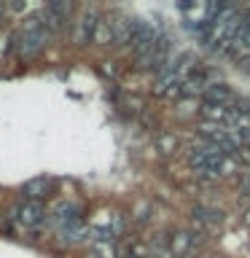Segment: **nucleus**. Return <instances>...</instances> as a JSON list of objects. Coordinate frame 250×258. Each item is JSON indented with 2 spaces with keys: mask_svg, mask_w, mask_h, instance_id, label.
<instances>
[{
  "mask_svg": "<svg viewBox=\"0 0 250 258\" xmlns=\"http://www.w3.org/2000/svg\"><path fill=\"white\" fill-rule=\"evenodd\" d=\"M48 40H51V35L40 27V22H38V16H35V19H27V24H24L16 48H19L22 56H35V54H40L48 46Z\"/></svg>",
  "mask_w": 250,
  "mask_h": 258,
  "instance_id": "1",
  "label": "nucleus"
},
{
  "mask_svg": "<svg viewBox=\"0 0 250 258\" xmlns=\"http://www.w3.org/2000/svg\"><path fill=\"white\" fill-rule=\"evenodd\" d=\"M156 40H159V30L153 27L151 22H145V19H135V22H132V40H129V43L135 46L137 56L148 51V48L156 43Z\"/></svg>",
  "mask_w": 250,
  "mask_h": 258,
  "instance_id": "2",
  "label": "nucleus"
},
{
  "mask_svg": "<svg viewBox=\"0 0 250 258\" xmlns=\"http://www.w3.org/2000/svg\"><path fill=\"white\" fill-rule=\"evenodd\" d=\"M97 24H100V16H97V11H86V14L76 22V30H73V40H76L78 46H86L89 40H94Z\"/></svg>",
  "mask_w": 250,
  "mask_h": 258,
  "instance_id": "3",
  "label": "nucleus"
},
{
  "mask_svg": "<svg viewBox=\"0 0 250 258\" xmlns=\"http://www.w3.org/2000/svg\"><path fill=\"white\" fill-rule=\"evenodd\" d=\"M43 215L46 210L40 202H24V205L16 207V221H19L24 229H35V226L43 223Z\"/></svg>",
  "mask_w": 250,
  "mask_h": 258,
  "instance_id": "4",
  "label": "nucleus"
},
{
  "mask_svg": "<svg viewBox=\"0 0 250 258\" xmlns=\"http://www.w3.org/2000/svg\"><path fill=\"white\" fill-rule=\"evenodd\" d=\"M48 188H51V180H48L46 175H40V177H32V180H27L22 185V194L27 197L30 202H38L40 197H46Z\"/></svg>",
  "mask_w": 250,
  "mask_h": 258,
  "instance_id": "5",
  "label": "nucleus"
},
{
  "mask_svg": "<svg viewBox=\"0 0 250 258\" xmlns=\"http://www.w3.org/2000/svg\"><path fill=\"white\" fill-rule=\"evenodd\" d=\"M110 22V30H113V43H129L132 40V22L135 19H127V16H113Z\"/></svg>",
  "mask_w": 250,
  "mask_h": 258,
  "instance_id": "6",
  "label": "nucleus"
},
{
  "mask_svg": "<svg viewBox=\"0 0 250 258\" xmlns=\"http://www.w3.org/2000/svg\"><path fill=\"white\" fill-rule=\"evenodd\" d=\"M229 100H234V94H231V89L226 86V84H207L205 89V102H218V105H229Z\"/></svg>",
  "mask_w": 250,
  "mask_h": 258,
  "instance_id": "7",
  "label": "nucleus"
},
{
  "mask_svg": "<svg viewBox=\"0 0 250 258\" xmlns=\"http://www.w3.org/2000/svg\"><path fill=\"white\" fill-rule=\"evenodd\" d=\"M194 245H199V237H197V234L183 231V234H175V237H172V253H175V255H180V253H185V250H191Z\"/></svg>",
  "mask_w": 250,
  "mask_h": 258,
  "instance_id": "8",
  "label": "nucleus"
},
{
  "mask_svg": "<svg viewBox=\"0 0 250 258\" xmlns=\"http://www.w3.org/2000/svg\"><path fill=\"white\" fill-rule=\"evenodd\" d=\"M194 215H197L202 223H207V226H218L223 221V213H221V210H215V207H197V210H194Z\"/></svg>",
  "mask_w": 250,
  "mask_h": 258,
  "instance_id": "9",
  "label": "nucleus"
},
{
  "mask_svg": "<svg viewBox=\"0 0 250 258\" xmlns=\"http://www.w3.org/2000/svg\"><path fill=\"white\" fill-rule=\"evenodd\" d=\"M94 40L102 46H110L113 43V30H110V22L108 19H100V24H97V32H94Z\"/></svg>",
  "mask_w": 250,
  "mask_h": 258,
  "instance_id": "10",
  "label": "nucleus"
},
{
  "mask_svg": "<svg viewBox=\"0 0 250 258\" xmlns=\"http://www.w3.org/2000/svg\"><path fill=\"white\" fill-rule=\"evenodd\" d=\"M234 156H237V159L242 161V164H250V143H247V145H239Z\"/></svg>",
  "mask_w": 250,
  "mask_h": 258,
  "instance_id": "11",
  "label": "nucleus"
},
{
  "mask_svg": "<svg viewBox=\"0 0 250 258\" xmlns=\"http://www.w3.org/2000/svg\"><path fill=\"white\" fill-rule=\"evenodd\" d=\"M245 191H247V194H250V175H247V177H245Z\"/></svg>",
  "mask_w": 250,
  "mask_h": 258,
  "instance_id": "12",
  "label": "nucleus"
},
{
  "mask_svg": "<svg viewBox=\"0 0 250 258\" xmlns=\"http://www.w3.org/2000/svg\"><path fill=\"white\" fill-rule=\"evenodd\" d=\"M3 11H6V8H3V6H0V16H3Z\"/></svg>",
  "mask_w": 250,
  "mask_h": 258,
  "instance_id": "13",
  "label": "nucleus"
}]
</instances>
